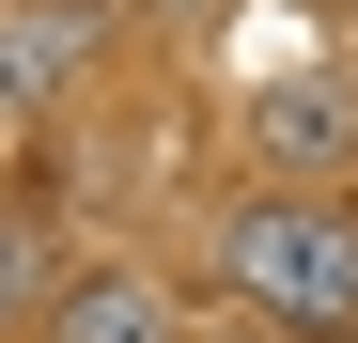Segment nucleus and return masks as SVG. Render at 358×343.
Here are the masks:
<instances>
[{
  "label": "nucleus",
  "instance_id": "nucleus-4",
  "mask_svg": "<svg viewBox=\"0 0 358 343\" xmlns=\"http://www.w3.org/2000/svg\"><path fill=\"white\" fill-rule=\"evenodd\" d=\"M358 141V94H265V156H343Z\"/></svg>",
  "mask_w": 358,
  "mask_h": 343
},
{
  "label": "nucleus",
  "instance_id": "nucleus-3",
  "mask_svg": "<svg viewBox=\"0 0 358 343\" xmlns=\"http://www.w3.org/2000/svg\"><path fill=\"white\" fill-rule=\"evenodd\" d=\"M63 343H171V297H156V281H78Z\"/></svg>",
  "mask_w": 358,
  "mask_h": 343
},
{
  "label": "nucleus",
  "instance_id": "nucleus-2",
  "mask_svg": "<svg viewBox=\"0 0 358 343\" xmlns=\"http://www.w3.org/2000/svg\"><path fill=\"white\" fill-rule=\"evenodd\" d=\"M94 0H16V16H0V109H47V94H63L78 63H94Z\"/></svg>",
  "mask_w": 358,
  "mask_h": 343
},
{
  "label": "nucleus",
  "instance_id": "nucleus-1",
  "mask_svg": "<svg viewBox=\"0 0 358 343\" xmlns=\"http://www.w3.org/2000/svg\"><path fill=\"white\" fill-rule=\"evenodd\" d=\"M234 297H250L265 328H358V234L343 218H312V203H250L234 218Z\"/></svg>",
  "mask_w": 358,
  "mask_h": 343
},
{
  "label": "nucleus",
  "instance_id": "nucleus-5",
  "mask_svg": "<svg viewBox=\"0 0 358 343\" xmlns=\"http://www.w3.org/2000/svg\"><path fill=\"white\" fill-rule=\"evenodd\" d=\"M47 297V234H0V312H31Z\"/></svg>",
  "mask_w": 358,
  "mask_h": 343
}]
</instances>
